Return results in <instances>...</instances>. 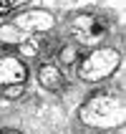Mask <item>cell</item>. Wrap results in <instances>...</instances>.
Here are the masks:
<instances>
[{"label":"cell","mask_w":126,"mask_h":134,"mask_svg":"<svg viewBox=\"0 0 126 134\" xmlns=\"http://www.w3.org/2000/svg\"><path fill=\"white\" fill-rule=\"evenodd\" d=\"M81 121L86 127L113 129L124 121V99L113 91H96L81 106Z\"/></svg>","instance_id":"cell-1"},{"label":"cell","mask_w":126,"mask_h":134,"mask_svg":"<svg viewBox=\"0 0 126 134\" xmlns=\"http://www.w3.org/2000/svg\"><path fill=\"white\" fill-rule=\"evenodd\" d=\"M119 63H121V56H119L116 48H96V51H91L81 61L78 76H81L83 81L98 83V81H104V79H109L119 68Z\"/></svg>","instance_id":"cell-2"},{"label":"cell","mask_w":126,"mask_h":134,"mask_svg":"<svg viewBox=\"0 0 126 134\" xmlns=\"http://www.w3.org/2000/svg\"><path fill=\"white\" fill-rule=\"evenodd\" d=\"M28 79V68L18 56H0V86H10V83H23Z\"/></svg>","instance_id":"cell-3"},{"label":"cell","mask_w":126,"mask_h":134,"mask_svg":"<svg viewBox=\"0 0 126 134\" xmlns=\"http://www.w3.org/2000/svg\"><path fill=\"white\" fill-rule=\"evenodd\" d=\"M38 81L48 91H63L66 89V74L61 71L58 63H51V61L40 63V68H38Z\"/></svg>","instance_id":"cell-4"},{"label":"cell","mask_w":126,"mask_h":134,"mask_svg":"<svg viewBox=\"0 0 126 134\" xmlns=\"http://www.w3.org/2000/svg\"><path fill=\"white\" fill-rule=\"evenodd\" d=\"M13 25H18L20 30H30V36H33V33L38 36V33H43V30H48V28L53 25V18H51L48 13H43V10H35V13L20 15Z\"/></svg>","instance_id":"cell-5"},{"label":"cell","mask_w":126,"mask_h":134,"mask_svg":"<svg viewBox=\"0 0 126 134\" xmlns=\"http://www.w3.org/2000/svg\"><path fill=\"white\" fill-rule=\"evenodd\" d=\"M23 38H25V36H23V30L18 28V25H13V23L0 28V41H3V43H18V46H20Z\"/></svg>","instance_id":"cell-6"},{"label":"cell","mask_w":126,"mask_h":134,"mask_svg":"<svg viewBox=\"0 0 126 134\" xmlns=\"http://www.w3.org/2000/svg\"><path fill=\"white\" fill-rule=\"evenodd\" d=\"M58 63H63V66L78 63V46H63L58 51Z\"/></svg>","instance_id":"cell-7"},{"label":"cell","mask_w":126,"mask_h":134,"mask_svg":"<svg viewBox=\"0 0 126 134\" xmlns=\"http://www.w3.org/2000/svg\"><path fill=\"white\" fill-rule=\"evenodd\" d=\"M23 83H10V86H0V94L5 99H20L23 96Z\"/></svg>","instance_id":"cell-8"},{"label":"cell","mask_w":126,"mask_h":134,"mask_svg":"<svg viewBox=\"0 0 126 134\" xmlns=\"http://www.w3.org/2000/svg\"><path fill=\"white\" fill-rule=\"evenodd\" d=\"M0 134H23V132H15V129H5V132H0Z\"/></svg>","instance_id":"cell-9"},{"label":"cell","mask_w":126,"mask_h":134,"mask_svg":"<svg viewBox=\"0 0 126 134\" xmlns=\"http://www.w3.org/2000/svg\"><path fill=\"white\" fill-rule=\"evenodd\" d=\"M101 134H111V132H101Z\"/></svg>","instance_id":"cell-10"}]
</instances>
